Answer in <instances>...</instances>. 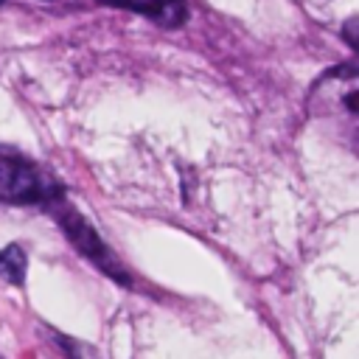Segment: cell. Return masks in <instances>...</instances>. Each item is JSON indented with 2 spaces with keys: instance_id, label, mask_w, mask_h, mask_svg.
Segmentation results:
<instances>
[{
  "instance_id": "obj_1",
  "label": "cell",
  "mask_w": 359,
  "mask_h": 359,
  "mask_svg": "<svg viewBox=\"0 0 359 359\" xmlns=\"http://www.w3.org/2000/svg\"><path fill=\"white\" fill-rule=\"evenodd\" d=\"M65 196V185L28 154L0 146V202L6 205H50Z\"/></svg>"
},
{
  "instance_id": "obj_2",
  "label": "cell",
  "mask_w": 359,
  "mask_h": 359,
  "mask_svg": "<svg viewBox=\"0 0 359 359\" xmlns=\"http://www.w3.org/2000/svg\"><path fill=\"white\" fill-rule=\"evenodd\" d=\"M45 208L50 210V216H53V222L59 224L62 236L70 241V247H73L81 258H87V261H90L98 272H104L109 280H115V283H121V286H132L129 269L121 264V258L115 255V250L101 238V233L95 230V224H93L84 213H79L65 196L53 199V202L45 205Z\"/></svg>"
},
{
  "instance_id": "obj_3",
  "label": "cell",
  "mask_w": 359,
  "mask_h": 359,
  "mask_svg": "<svg viewBox=\"0 0 359 359\" xmlns=\"http://www.w3.org/2000/svg\"><path fill=\"white\" fill-rule=\"evenodd\" d=\"M109 8L135 11L140 17H149L160 28H182L188 22V3L185 0H98Z\"/></svg>"
},
{
  "instance_id": "obj_4",
  "label": "cell",
  "mask_w": 359,
  "mask_h": 359,
  "mask_svg": "<svg viewBox=\"0 0 359 359\" xmlns=\"http://www.w3.org/2000/svg\"><path fill=\"white\" fill-rule=\"evenodd\" d=\"M25 272H28V255L20 244H6L0 250V278L14 283V286H22L25 283Z\"/></svg>"
}]
</instances>
